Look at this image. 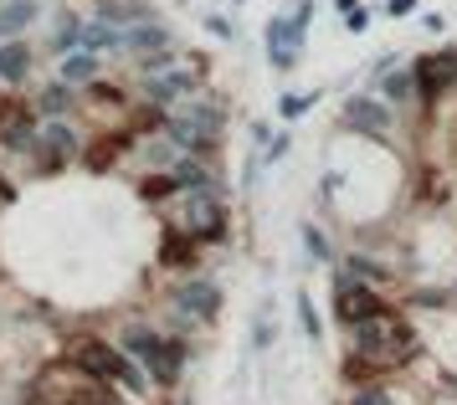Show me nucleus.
I'll return each instance as SVG.
<instances>
[{
    "label": "nucleus",
    "mask_w": 457,
    "mask_h": 405,
    "mask_svg": "<svg viewBox=\"0 0 457 405\" xmlns=\"http://www.w3.org/2000/svg\"><path fill=\"white\" fill-rule=\"evenodd\" d=\"M406 360H411V328H406V318H395L391 308H380V313L354 324L350 365H365V375H370V369H391V365H406Z\"/></svg>",
    "instance_id": "nucleus-1"
},
{
    "label": "nucleus",
    "mask_w": 457,
    "mask_h": 405,
    "mask_svg": "<svg viewBox=\"0 0 457 405\" xmlns=\"http://www.w3.org/2000/svg\"><path fill=\"white\" fill-rule=\"evenodd\" d=\"M124 349L149 369V380H154L160 390L175 385V380H180V369H186V360H190V344H186V339H165V334H149V328H134V334H124Z\"/></svg>",
    "instance_id": "nucleus-2"
},
{
    "label": "nucleus",
    "mask_w": 457,
    "mask_h": 405,
    "mask_svg": "<svg viewBox=\"0 0 457 405\" xmlns=\"http://www.w3.org/2000/svg\"><path fill=\"white\" fill-rule=\"evenodd\" d=\"M309 16H313V5H298L293 16H278L268 26V62L278 67V72H288L293 62H298V52H303V31H309Z\"/></svg>",
    "instance_id": "nucleus-3"
},
{
    "label": "nucleus",
    "mask_w": 457,
    "mask_h": 405,
    "mask_svg": "<svg viewBox=\"0 0 457 405\" xmlns=\"http://www.w3.org/2000/svg\"><path fill=\"white\" fill-rule=\"evenodd\" d=\"M175 226H180L186 236H195V242H221V236H227V205L216 201L211 190H195V201L186 205V216Z\"/></svg>",
    "instance_id": "nucleus-4"
},
{
    "label": "nucleus",
    "mask_w": 457,
    "mask_h": 405,
    "mask_svg": "<svg viewBox=\"0 0 457 405\" xmlns=\"http://www.w3.org/2000/svg\"><path fill=\"white\" fill-rule=\"evenodd\" d=\"M72 365L83 369V375H93V380H113V385H119V369H124L129 360L113 344H104V339H78V344H72Z\"/></svg>",
    "instance_id": "nucleus-5"
},
{
    "label": "nucleus",
    "mask_w": 457,
    "mask_h": 405,
    "mask_svg": "<svg viewBox=\"0 0 457 405\" xmlns=\"http://www.w3.org/2000/svg\"><path fill=\"white\" fill-rule=\"evenodd\" d=\"M380 293L375 287H365V277H345L339 283V303H334V313H339V324H360V318H370V313H380Z\"/></svg>",
    "instance_id": "nucleus-6"
},
{
    "label": "nucleus",
    "mask_w": 457,
    "mask_h": 405,
    "mask_svg": "<svg viewBox=\"0 0 457 405\" xmlns=\"http://www.w3.org/2000/svg\"><path fill=\"white\" fill-rule=\"evenodd\" d=\"M175 308H180V318H216L221 313V287L211 283V277H190L175 293Z\"/></svg>",
    "instance_id": "nucleus-7"
},
{
    "label": "nucleus",
    "mask_w": 457,
    "mask_h": 405,
    "mask_svg": "<svg viewBox=\"0 0 457 405\" xmlns=\"http://www.w3.org/2000/svg\"><path fill=\"white\" fill-rule=\"evenodd\" d=\"M78 144H83V139L72 134V123H67V119H46V128L37 134V149H31V154H37V160H42L46 169H52L57 160L78 154Z\"/></svg>",
    "instance_id": "nucleus-8"
},
{
    "label": "nucleus",
    "mask_w": 457,
    "mask_h": 405,
    "mask_svg": "<svg viewBox=\"0 0 457 405\" xmlns=\"http://www.w3.org/2000/svg\"><path fill=\"white\" fill-rule=\"evenodd\" d=\"M447 82H457V52L416 62V93H421V103H436V93H442Z\"/></svg>",
    "instance_id": "nucleus-9"
},
{
    "label": "nucleus",
    "mask_w": 457,
    "mask_h": 405,
    "mask_svg": "<svg viewBox=\"0 0 457 405\" xmlns=\"http://www.w3.org/2000/svg\"><path fill=\"white\" fill-rule=\"evenodd\" d=\"M170 46V31L160 26V21H134V26H124L119 31V52H165Z\"/></svg>",
    "instance_id": "nucleus-10"
},
{
    "label": "nucleus",
    "mask_w": 457,
    "mask_h": 405,
    "mask_svg": "<svg viewBox=\"0 0 457 405\" xmlns=\"http://www.w3.org/2000/svg\"><path fill=\"white\" fill-rule=\"evenodd\" d=\"M345 123L350 128H365V134H386L391 128V108L380 98H350L345 103Z\"/></svg>",
    "instance_id": "nucleus-11"
},
{
    "label": "nucleus",
    "mask_w": 457,
    "mask_h": 405,
    "mask_svg": "<svg viewBox=\"0 0 457 405\" xmlns=\"http://www.w3.org/2000/svg\"><path fill=\"white\" fill-rule=\"evenodd\" d=\"M31 67H37V52H31L21 37L0 41V82H26Z\"/></svg>",
    "instance_id": "nucleus-12"
},
{
    "label": "nucleus",
    "mask_w": 457,
    "mask_h": 405,
    "mask_svg": "<svg viewBox=\"0 0 457 405\" xmlns=\"http://www.w3.org/2000/svg\"><path fill=\"white\" fill-rule=\"evenodd\" d=\"M37 16H42L37 0H0V41L26 37V26H31Z\"/></svg>",
    "instance_id": "nucleus-13"
},
{
    "label": "nucleus",
    "mask_w": 457,
    "mask_h": 405,
    "mask_svg": "<svg viewBox=\"0 0 457 405\" xmlns=\"http://www.w3.org/2000/svg\"><path fill=\"white\" fill-rule=\"evenodd\" d=\"M72 103H78V87L57 78V82H46L42 93H37V113H42V119H67Z\"/></svg>",
    "instance_id": "nucleus-14"
},
{
    "label": "nucleus",
    "mask_w": 457,
    "mask_h": 405,
    "mask_svg": "<svg viewBox=\"0 0 457 405\" xmlns=\"http://www.w3.org/2000/svg\"><path fill=\"white\" fill-rule=\"evenodd\" d=\"M186 93H195V72H160V78H149V103H175L186 98Z\"/></svg>",
    "instance_id": "nucleus-15"
},
{
    "label": "nucleus",
    "mask_w": 457,
    "mask_h": 405,
    "mask_svg": "<svg viewBox=\"0 0 457 405\" xmlns=\"http://www.w3.org/2000/svg\"><path fill=\"white\" fill-rule=\"evenodd\" d=\"M154 11H149L145 0H98V21H108V26H134V21H149Z\"/></svg>",
    "instance_id": "nucleus-16"
},
{
    "label": "nucleus",
    "mask_w": 457,
    "mask_h": 405,
    "mask_svg": "<svg viewBox=\"0 0 457 405\" xmlns=\"http://www.w3.org/2000/svg\"><path fill=\"white\" fill-rule=\"evenodd\" d=\"M93 78H98V57H93L87 46H72V52H62V82H72V87H87Z\"/></svg>",
    "instance_id": "nucleus-17"
},
{
    "label": "nucleus",
    "mask_w": 457,
    "mask_h": 405,
    "mask_svg": "<svg viewBox=\"0 0 457 405\" xmlns=\"http://www.w3.org/2000/svg\"><path fill=\"white\" fill-rule=\"evenodd\" d=\"M195 236H186L180 226H170V236H165V246H160V257H165V267H190V257H195Z\"/></svg>",
    "instance_id": "nucleus-18"
},
{
    "label": "nucleus",
    "mask_w": 457,
    "mask_h": 405,
    "mask_svg": "<svg viewBox=\"0 0 457 405\" xmlns=\"http://www.w3.org/2000/svg\"><path fill=\"white\" fill-rule=\"evenodd\" d=\"M170 180L180 185V190H211V185H216V180H211V169L201 160H180L175 169H170Z\"/></svg>",
    "instance_id": "nucleus-19"
},
{
    "label": "nucleus",
    "mask_w": 457,
    "mask_h": 405,
    "mask_svg": "<svg viewBox=\"0 0 457 405\" xmlns=\"http://www.w3.org/2000/svg\"><path fill=\"white\" fill-rule=\"evenodd\" d=\"M165 134L180 144V149H201V144H211V134H206V128H201L195 119H190V113H186V119H170V123H165Z\"/></svg>",
    "instance_id": "nucleus-20"
},
{
    "label": "nucleus",
    "mask_w": 457,
    "mask_h": 405,
    "mask_svg": "<svg viewBox=\"0 0 457 405\" xmlns=\"http://www.w3.org/2000/svg\"><path fill=\"white\" fill-rule=\"evenodd\" d=\"M0 144H5V149H37V128H31L26 119H16V123L0 128Z\"/></svg>",
    "instance_id": "nucleus-21"
},
{
    "label": "nucleus",
    "mask_w": 457,
    "mask_h": 405,
    "mask_svg": "<svg viewBox=\"0 0 457 405\" xmlns=\"http://www.w3.org/2000/svg\"><path fill=\"white\" fill-rule=\"evenodd\" d=\"M416 93V67H406V72H391V78H386V98L391 103H406Z\"/></svg>",
    "instance_id": "nucleus-22"
},
{
    "label": "nucleus",
    "mask_w": 457,
    "mask_h": 405,
    "mask_svg": "<svg viewBox=\"0 0 457 405\" xmlns=\"http://www.w3.org/2000/svg\"><path fill=\"white\" fill-rule=\"evenodd\" d=\"M78 37H83V16H62V26H57L52 46H57V52H72V46H78Z\"/></svg>",
    "instance_id": "nucleus-23"
},
{
    "label": "nucleus",
    "mask_w": 457,
    "mask_h": 405,
    "mask_svg": "<svg viewBox=\"0 0 457 405\" xmlns=\"http://www.w3.org/2000/svg\"><path fill=\"white\" fill-rule=\"evenodd\" d=\"M298 324H303V334H309V339H319V313H313L309 293H298Z\"/></svg>",
    "instance_id": "nucleus-24"
},
{
    "label": "nucleus",
    "mask_w": 457,
    "mask_h": 405,
    "mask_svg": "<svg viewBox=\"0 0 457 405\" xmlns=\"http://www.w3.org/2000/svg\"><path fill=\"white\" fill-rule=\"evenodd\" d=\"M313 103H319V93H288V98H283V119H298V113H309Z\"/></svg>",
    "instance_id": "nucleus-25"
},
{
    "label": "nucleus",
    "mask_w": 457,
    "mask_h": 405,
    "mask_svg": "<svg viewBox=\"0 0 457 405\" xmlns=\"http://www.w3.org/2000/svg\"><path fill=\"white\" fill-rule=\"evenodd\" d=\"M139 67H145V78H160V72H170V67H175V57H170V52H145V62H139Z\"/></svg>",
    "instance_id": "nucleus-26"
},
{
    "label": "nucleus",
    "mask_w": 457,
    "mask_h": 405,
    "mask_svg": "<svg viewBox=\"0 0 457 405\" xmlns=\"http://www.w3.org/2000/svg\"><path fill=\"white\" fill-rule=\"evenodd\" d=\"M303 246H309V257H313V262H329V242H324V236H319L313 226H303Z\"/></svg>",
    "instance_id": "nucleus-27"
},
{
    "label": "nucleus",
    "mask_w": 457,
    "mask_h": 405,
    "mask_svg": "<svg viewBox=\"0 0 457 405\" xmlns=\"http://www.w3.org/2000/svg\"><path fill=\"white\" fill-rule=\"evenodd\" d=\"M350 405H391V395H386L380 385H365V390H354Z\"/></svg>",
    "instance_id": "nucleus-28"
},
{
    "label": "nucleus",
    "mask_w": 457,
    "mask_h": 405,
    "mask_svg": "<svg viewBox=\"0 0 457 405\" xmlns=\"http://www.w3.org/2000/svg\"><path fill=\"white\" fill-rule=\"evenodd\" d=\"M345 26H350V31H365V26H370V11H365V5H350V21H345Z\"/></svg>",
    "instance_id": "nucleus-29"
},
{
    "label": "nucleus",
    "mask_w": 457,
    "mask_h": 405,
    "mask_svg": "<svg viewBox=\"0 0 457 405\" xmlns=\"http://www.w3.org/2000/svg\"><path fill=\"white\" fill-rule=\"evenodd\" d=\"M87 87H93V98H98V103H119V98H124V93H113L108 82H87Z\"/></svg>",
    "instance_id": "nucleus-30"
},
{
    "label": "nucleus",
    "mask_w": 457,
    "mask_h": 405,
    "mask_svg": "<svg viewBox=\"0 0 457 405\" xmlns=\"http://www.w3.org/2000/svg\"><path fill=\"white\" fill-rule=\"evenodd\" d=\"M386 11H391V16H411V11H416V0H391Z\"/></svg>",
    "instance_id": "nucleus-31"
}]
</instances>
